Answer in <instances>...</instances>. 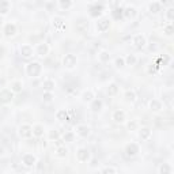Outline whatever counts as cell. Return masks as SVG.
<instances>
[{"label":"cell","instance_id":"obj_43","mask_svg":"<svg viewBox=\"0 0 174 174\" xmlns=\"http://www.w3.org/2000/svg\"><path fill=\"white\" fill-rule=\"evenodd\" d=\"M136 128H138V123H136V121H129V123H128V129L135 131Z\"/></svg>","mask_w":174,"mask_h":174},{"label":"cell","instance_id":"obj_45","mask_svg":"<svg viewBox=\"0 0 174 174\" xmlns=\"http://www.w3.org/2000/svg\"><path fill=\"white\" fill-rule=\"evenodd\" d=\"M44 169H45V165H44V162H38V165H37V170L41 173Z\"/></svg>","mask_w":174,"mask_h":174},{"label":"cell","instance_id":"obj_32","mask_svg":"<svg viewBox=\"0 0 174 174\" xmlns=\"http://www.w3.org/2000/svg\"><path fill=\"white\" fill-rule=\"evenodd\" d=\"M67 153H68V150H67L64 146L57 147V150H56V155H57L59 158H65L67 157Z\"/></svg>","mask_w":174,"mask_h":174},{"label":"cell","instance_id":"obj_20","mask_svg":"<svg viewBox=\"0 0 174 174\" xmlns=\"http://www.w3.org/2000/svg\"><path fill=\"white\" fill-rule=\"evenodd\" d=\"M136 14H138V11H136L135 7H127V8L124 10V15L129 18V19H133V18L136 16Z\"/></svg>","mask_w":174,"mask_h":174},{"label":"cell","instance_id":"obj_33","mask_svg":"<svg viewBox=\"0 0 174 174\" xmlns=\"http://www.w3.org/2000/svg\"><path fill=\"white\" fill-rule=\"evenodd\" d=\"M117 92H118V86H117V84H116V83L109 84V87H108V94L113 97V95H116Z\"/></svg>","mask_w":174,"mask_h":174},{"label":"cell","instance_id":"obj_19","mask_svg":"<svg viewBox=\"0 0 174 174\" xmlns=\"http://www.w3.org/2000/svg\"><path fill=\"white\" fill-rule=\"evenodd\" d=\"M10 2H6V0H2L0 2V15H6L7 12L10 11Z\"/></svg>","mask_w":174,"mask_h":174},{"label":"cell","instance_id":"obj_34","mask_svg":"<svg viewBox=\"0 0 174 174\" xmlns=\"http://www.w3.org/2000/svg\"><path fill=\"white\" fill-rule=\"evenodd\" d=\"M124 60H125V64H127V65H135L136 61H138V59L133 56V54H128Z\"/></svg>","mask_w":174,"mask_h":174},{"label":"cell","instance_id":"obj_26","mask_svg":"<svg viewBox=\"0 0 174 174\" xmlns=\"http://www.w3.org/2000/svg\"><path fill=\"white\" fill-rule=\"evenodd\" d=\"M112 16H113L116 21L121 19V18L124 16V10H123V8H114V10L112 11Z\"/></svg>","mask_w":174,"mask_h":174},{"label":"cell","instance_id":"obj_10","mask_svg":"<svg viewBox=\"0 0 174 174\" xmlns=\"http://www.w3.org/2000/svg\"><path fill=\"white\" fill-rule=\"evenodd\" d=\"M76 133L79 136H82V138H87V136L90 135V128H88L87 125H78L76 127Z\"/></svg>","mask_w":174,"mask_h":174},{"label":"cell","instance_id":"obj_38","mask_svg":"<svg viewBox=\"0 0 174 174\" xmlns=\"http://www.w3.org/2000/svg\"><path fill=\"white\" fill-rule=\"evenodd\" d=\"M59 6H60V8H63V10H68L69 7L72 6V2L71 0H61V2H59Z\"/></svg>","mask_w":174,"mask_h":174},{"label":"cell","instance_id":"obj_13","mask_svg":"<svg viewBox=\"0 0 174 174\" xmlns=\"http://www.w3.org/2000/svg\"><path fill=\"white\" fill-rule=\"evenodd\" d=\"M48 52H49L48 44H45V42L38 44V46H37V54L38 56H45V54H48Z\"/></svg>","mask_w":174,"mask_h":174},{"label":"cell","instance_id":"obj_47","mask_svg":"<svg viewBox=\"0 0 174 174\" xmlns=\"http://www.w3.org/2000/svg\"><path fill=\"white\" fill-rule=\"evenodd\" d=\"M3 53H4V49H3V46H0V57L3 56Z\"/></svg>","mask_w":174,"mask_h":174},{"label":"cell","instance_id":"obj_14","mask_svg":"<svg viewBox=\"0 0 174 174\" xmlns=\"http://www.w3.org/2000/svg\"><path fill=\"white\" fill-rule=\"evenodd\" d=\"M102 106H103V102L101 101V99H92L91 105H90V109L92 110V112H101Z\"/></svg>","mask_w":174,"mask_h":174},{"label":"cell","instance_id":"obj_15","mask_svg":"<svg viewBox=\"0 0 174 174\" xmlns=\"http://www.w3.org/2000/svg\"><path fill=\"white\" fill-rule=\"evenodd\" d=\"M133 44H135V46L136 48H143L144 45H146V38L142 35V34H138V35H135L133 37Z\"/></svg>","mask_w":174,"mask_h":174},{"label":"cell","instance_id":"obj_2","mask_svg":"<svg viewBox=\"0 0 174 174\" xmlns=\"http://www.w3.org/2000/svg\"><path fill=\"white\" fill-rule=\"evenodd\" d=\"M12 98H14V92L8 90V88H4V90L0 91V103H3V105L10 103L12 101Z\"/></svg>","mask_w":174,"mask_h":174},{"label":"cell","instance_id":"obj_25","mask_svg":"<svg viewBox=\"0 0 174 174\" xmlns=\"http://www.w3.org/2000/svg\"><path fill=\"white\" fill-rule=\"evenodd\" d=\"M159 174H172V166L169 163H162L159 167Z\"/></svg>","mask_w":174,"mask_h":174},{"label":"cell","instance_id":"obj_36","mask_svg":"<svg viewBox=\"0 0 174 174\" xmlns=\"http://www.w3.org/2000/svg\"><path fill=\"white\" fill-rule=\"evenodd\" d=\"M73 139H75V133L73 132H65L64 133V136H63V140L64 142H73Z\"/></svg>","mask_w":174,"mask_h":174},{"label":"cell","instance_id":"obj_12","mask_svg":"<svg viewBox=\"0 0 174 174\" xmlns=\"http://www.w3.org/2000/svg\"><path fill=\"white\" fill-rule=\"evenodd\" d=\"M21 54L25 59H29L33 56V48L30 45H22L21 46Z\"/></svg>","mask_w":174,"mask_h":174},{"label":"cell","instance_id":"obj_3","mask_svg":"<svg viewBox=\"0 0 174 174\" xmlns=\"http://www.w3.org/2000/svg\"><path fill=\"white\" fill-rule=\"evenodd\" d=\"M76 63H78V59L75 54H72V53L65 54L64 59H63V64H64V67H67V68H73V67L76 65Z\"/></svg>","mask_w":174,"mask_h":174},{"label":"cell","instance_id":"obj_22","mask_svg":"<svg viewBox=\"0 0 174 174\" xmlns=\"http://www.w3.org/2000/svg\"><path fill=\"white\" fill-rule=\"evenodd\" d=\"M151 135H153V132H151L150 128H142L140 129V138L143 140H148L151 138Z\"/></svg>","mask_w":174,"mask_h":174},{"label":"cell","instance_id":"obj_31","mask_svg":"<svg viewBox=\"0 0 174 174\" xmlns=\"http://www.w3.org/2000/svg\"><path fill=\"white\" fill-rule=\"evenodd\" d=\"M33 135L37 136V138H41L44 135V127L42 125H35L34 128H33Z\"/></svg>","mask_w":174,"mask_h":174},{"label":"cell","instance_id":"obj_8","mask_svg":"<svg viewBox=\"0 0 174 174\" xmlns=\"http://www.w3.org/2000/svg\"><path fill=\"white\" fill-rule=\"evenodd\" d=\"M138 153H139V146L136 143H131L125 147V154H127L128 157H136Z\"/></svg>","mask_w":174,"mask_h":174},{"label":"cell","instance_id":"obj_35","mask_svg":"<svg viewBox=\"0 0 174 174\" xmlns=\"http://www.w3.org/2000/svg\"><path fill=\"white\" fill-rule=\"evenodd\" d=\"M92 98H94V94H92L91 91H84L83 95H82V99L83 102H91Z\"/></svg>","mask_w":174,"mask_h":174},{"label":"cell","instance_id":"obj_9","mask_svg":"<svg viewBox=\"0 0 174 174\" xmlns=\"http://www.w3.org/2000/svg\"><path fill=\"white\" fill-rule=\"evenodd\" d=\"M102 11H103V6H101V4H94L92 7H90V16L97 18V16H99L102 14Z\"/></svg>","mask_w":174,"mask_h":174},{"label":"cell","instance_id":"obj_28","mask_svg":"<svg viewBox=\"0 0 174 174\" xmlns=\"http://www.w3.org/2000/svg\"><path fill=\"white\" fill-rule=\"evenodd\" d=\"M170 61V57L167 56V54H163L162 57H159L157 61H155V64H157L158 67H161V65H167V63Z\"/></svg>","mask_w":174,"mask_h":174},{"label":"cell","instance_id":"obj_6","mask_svg":"<svg viewBox=\"0 0 174 174\" xmlns=\"http://www.w3.org/2000/svg\"><path fill=\"white\" fill-rule=\"evenodd\" d=\"M37 162L35 157L33 154H25L23 157H22V163L25 166H27V167H31V166H34Z\"/></svg>","mask_w":174,"mask_h":174},{"label":"cell","instance_id":"obj_21","mask_svg":"<svg viewBox=\"0 0 174 174\" xmlns=\"http://www.w3.org/2000/svg\"><path fill=\"white\" fill-rule=\"evenodd\" d=\"M150 108L153 112H159V110L162 109V102L158 101V99H153V101L150 102Z\"/></svg>","mask_w":174,"mask_h":174},{"label":"cell","instance_id":"obj_16","mask_svg":"<svg viewBox=\"0 0 174 174\" xmlns=\"http://www.w3.org/2000/svg\"><path fill=\"white\" fill-rule=\"evenodd\" d=\"M42 87H44V90H45L46 92H52V91L54 90V80L46 79L45 82L42 83Z\"/></svg>","mask_w":174,"mask_h":174},{"label":"cell","instance_id":"obj_37","mask_svg":"<svg viewBox=\"0 0 174 174\" xmlns=\"http://www.w3.org/2000/svg\"><path fill=\"white\" fill-rule=\"evenodd\" d=\"M125 98H127V101H136V94H135V91L133 90H128L127 92H125Z\"/></svg>","mask_w":174,"mask_h":174},{"label":"cell","instance_id":"obj_27","mask_svg":"<svg viewBox=\"0 0 174 174\" xmlns=\"http://www.w3.org/2000/svg\"><path fill=\"white\" fill-rule=\"evenodd\" d=\"M53 26L56 29H64V19L60 16H54L53 18Z\"/></svg>","mask_w":174,"mask_h":174},{"label":"cell","instance_id":"obj_18","mask_svg":"<svg viewBox=\"0 0 174 174\" xmlns=\"http://www.w3.org/2000/svg\"><path fill=\"white\" fill-rule=\"evenodd\" d=\"M113 120L116 121V123H124L125 113L123 112V110H116V112L113 113Z\"/></svg>","mask_w":174,"mask_h":174},{"label":"cell","instance_id":"obj_39","mask_svg":"<svg viewBox=\"0 0 174 174\" xmlns=\"http://www.w3.org/2000/svg\"><path fill=\"white\" fill-rule=\"evenodd\" d=\"M42 99H44V102H46V103H49L53 101V94L52 92H44V95H42Z\"/></svg>","mask_w":174,"mask_h":174},{"label":"cell","instance_id":"obj_46","mask_svg":"<svg viewBox=\"0 0 174 174\" xmlns=\"http://www.w3.org/2000/svg\"><path fill=\"white\" fill-rule=\"evenodd\" d=\"M49 136H50V139H57V138H59V133H57L56 131H54V132H50V135H49Z\"/></svg>","mask_w":174,"mask_h":174},{"label":"cell","instance_id":"obj_5","mask_svg":"<svg viewBox=\"0 0 174 174\" xmlns=\"http://www.w3.org/2000/svg\"><path fill=\"white\" fill-rule=\"evenodd\" d=\"M19 135L22 136V138H25V139L30 138V136L33 135V128L29 124L21 125V127H19Z\"/></svg>","mask_w":174,"mask_h":174},{"label":"cell","instance_id":"obj_40","mask_svg":"<svg viewBox=\"0 0 174 174\" xmlns=\"http://www.w3.org/2000/svg\"><path fill=\"white\" fill-rule=\"evenodd\" d=\"M166 16H167L169 21H173L174 19V8H173V7L167 8V11H166Z\"/></svg>","mask_w":174,"mask_h":174},{"label":"cell","instance_id":"obj_42","mask_svg":"<svg viewBox=\"0 0 174 174\" xmlns=\"http://www.w3.org/2000/svg\"><path fill=\"white\" fill-rule=\"evenodd\" d=\"M173 31H174L173 25H167V26L165 27V33H166L167 35H172V34H173Z\"/></svg>","mask_w":174,"mask_h":174},{"label":"cell","instance_id":"obj_4","mask_svg":"<svg viewBox=\"0 0 174 174\" xmlns=\"http://www.w3.org/2000/svg\"><path fill=\"white\" fill-rule=\"evenodd\" d=\"M76 159L79 162H87L90 159V151L87 148H79L76 151Z\"/></svg>","mask_w":174,"mask_h":174},{"label":"cell","instance_id":"obj_23","mask_svg":"<svg viewBox=\"0 0 174 174\" xmlns=\"http://www.w3.org/2000/svg\"><path fill=\"white\" fill-rule=\"evenodd\" d=\"M150 12H153V14H157V12H159L161 11V8H162V4H161V2H153L150 4Z\"/></svg>","mask_w":174,"mask_h":174},{"label":"cell","instance_id":"obj_24","mask_svg":"<svg viewBox=\"0 0 174 174\" xmlns=\"http://www.w3.org/2000/svg\"><path fill=\"white\" fill-rule=\"evenodd\" d=\"M56 118L59 121H65L68 120V112H67L65 109H60L59 112L56 113Z\"/></svg>","mask_w":174,"mask_h":174},{"label":"cell","instance_id":"obj_7","mask_svg":"<svg viewBox=\"0 0 174 174\" xmlns=\"http://www.w3.org/2000/svg\"><path fill=\"white\" fill-rule=\"evenodd\" d=\"M109 27H110V22H109V19H99L98 22H97V30L99 31V33H105V31H108L109 30Z\"/></svg>","mask_w":174,"mask_h":174},{"label":"cell","instance_id":"obj_1","mask_svg":"<svg viewBox=\"0 0 174 174\" xmlns=\"http://www.w3.org/2000/svg\"><path fill=\"white\" fill-rule=\"evenodd\" d=\"M42 71V65L40 64L38 61H33V63H29L27 67H26V72H27L29 76L31 78H37L40 76V73Z\"/></svg>","mask_w":174,"mask_h":174},{"label":"cell","instance_id":"obj_11","mask_svg":"<svg viewBox=\"0 0 174 174\" xmlns=\"http://www.w3.org/2000/svg\"><path fill=\"white\" fill-rule=\"evenodd\" d=\"M4 34L7 37H12L16 34V26L14 23H7L4 26Z\"/></svg>","mask_w":174,"mask_h":174},{"label":"cell","instance_id":"obj_41","mask_svg":"<svg viewBox=\"0 0 174 174\" xmlns=\"http://www.w3.org/2000/svg\"><path fill=\"white\" fill-rule=\"evenodd\" d=\"M125 65V60L123 57H117L116 59V67L117 68H123V67Z\"/></svg>","mask_w":174,"mask_h":174},{"label":"cell","instance_id":"obj_17","mask_svg":"<svg viewBox=\"0 0 174 174\" xmlns=\"http://www.w3.org/2000/svg\"><path fill=\"white\" fill-rule=\"evenodd\" d=\"M87 26H88V22L86 19H79L76 22V30L80 31V33H84L86 29H87Z\"/></svg>","mask_w":174,"mask_h":174},{"label":"cell","instance_id":"obj_44","mask_svg":"<svg viewBox=\"0 0 174 174\" xmlns=\"http://www.w3.org/2000/svg\"><path fill=\"white\" fill-rule=\"evenodd\" d=\"M102 174H116V170H114L113 167H106L102 172Z\"/></svg>","mask_w":174,"mask_h":174},{"label":"cell","instance_id":"obj_29","mask_svg":"<svg viewBox=\"0 0 174 174\" xmlns=\"http://www.w3.org/2000/svg\"><path fill=\"white\" fill-rule=\"evenodd\" d=\"M98 57H99V61L101 63H108L110 60V53L106 52V50H102L101 53L98 54Z\"/></svg>","mask_w":174,"mask_h":174},{"label":"cell","instance_id":"obj_30","mask_svg":"<svg viewBox=\"0 0 174 174\" xmlns=\"http://www.w3.org/2000/svg\"><path fill=\"white\" fill-rule=\"evenodd\" d=\"M11 91L12 92H21L22 91V82H19V80L12 82V84H11Z\"/></svg>","mask_w":174,"mask_h":174}]
</instances>
